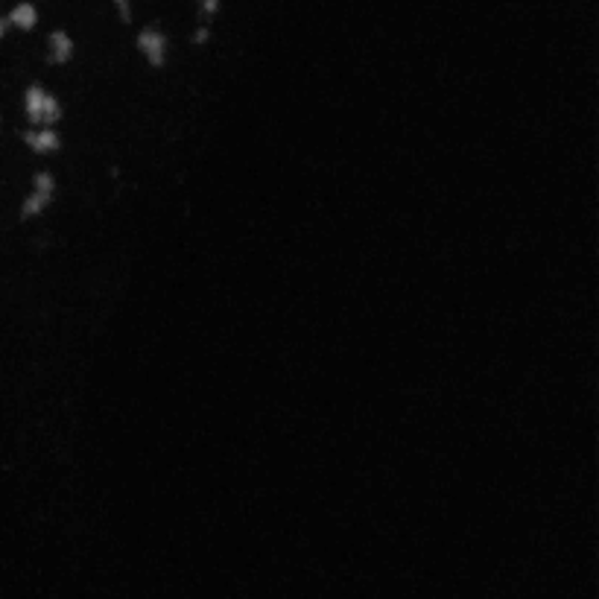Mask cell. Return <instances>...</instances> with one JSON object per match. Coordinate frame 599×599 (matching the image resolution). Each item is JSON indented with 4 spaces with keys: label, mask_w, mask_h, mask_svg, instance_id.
<instances>
[{
    "label": "cell",
    "mask_w": 599,
    "mask_h": 599,
    "mask_svg": "<svg viewBox=\"0 0 599 599\" xmlns=\"http://www.w3.org/2000/svg\"><path fill=\"white\" fill-rule=\"evenodd\" d=\"M58 202H62V173L56 164H39L21 187L15 208H12V219L21 228L39 226L58 208Z\"/></svg>",
    "instance_id": "cell-1"
},
{
    "label": "cell",
    "mask_w": 599,
    "mask_h": 599,
    "mask_svg": "<svg viewBox=\"0 0 599 599\" xmlns=\"http://www.w3.org/2000/svg\"><path fill=\"white\" fill-rule=\"evenodd\" d=\"M18 114H21V126L62 129L70 117V105L62 94L47 85V82L30 79L23 82V88L18 91Z\"/></svg>",
    "instance_id": "cell-2"
},
{
    "label": "cell",
    "mask_w": 599,
    "mask_h": 599,
    "mask_svg": "<svg viewBox=\"0 0 599 599\" xmlns=\"http://www.w3.org/2000/svg\"><path fill=\"white\" fill-rule=\"evenodd\" d=\"M12 140H15V147L23 152V156H30L39 164H56V167H58V158H62L67 149L65 129L15 126L12 129Z\"/></svg>",
    "instance_id": "cell-3"
},
{
    "label": "cell",
    "mask_w": 599,
    "mask_h": 599,
    "mask_svg": "<svg viewBox=\"0 0 599 599\" xmlns=\"http://www.w3.org/2000/svg\"><path fill=\"white\" fill-rule=\"evenodd\" d=\"M132 47L140 62H144V67L152 70V74H164V70L170 67L173 41L161 23H144V27H138L132 35Z\"/></svg>",
    "instance_id": "cell-4"
},
{
    "label": "cell",
    "mask_w": 599,
    "mask_h": 599,
    "mask_svg": "<svg viewBox=\"0 0 599 599\" xmlns=\"http://www.w3.org/2000/svg\"><path fill=\"white\" fill-rule=\"evenodd\" d=\"M79 44L74 39V32L65 27H53L44 35V50H41V62L50 70H65L76 62Z\"/></svg>",
    "instance_id": "cell-5"
},
{
    "label": "cell",
    "mask_w": 599,
    "mask_h": 599,
    "mask_svg": "<svg viewBox=\"0 0 599 599\" xmlns=\"http://www.w3.org/2000/svg\"><path fill=\"white\" fill-rule=\"evenodd\" d=\"M6 21H9V30L12 32H21V35H30L41 27V9L35 0H15L6 12Z\"/></svg>",
    "instance_id": "cell-6"
},
{
    "label": "cell",
    "mask_w": 599,
    "mask_h": 599,
    "mask_svg": "<svg viewBox=\"0 0 599 599\" xmlns=\"http://www.w3.org/2000/svg\"><path fill=\"white\" fill-rule=\"evenodd\" d=\"M222 4H226V0H193L196 23H210V27H214V21L222 12Z\"/></svg>",
    "instance_id": "cell-7"
},
{
    "label": "cell",
    "mask_w": 599,
    "mask_h": 599,
    "mask_svg": "<svg viewBox=\"0 0 599 599\" xmlns=\"http://www.w3.org/2000/svg\"><path fill=\"white\" fill-rule=\"evenodd\" d=\"M214 41V27L210 23H193V30L187 32V44L193 47V50H205Z\"/></svg>",
    "instance_id": "cell-8"
},
{
    "label": "cell",
    "mask_w": 599,
    "mask_h": 599,
    "mask_svg": "<svg viewBox=\"0 0 599 599\" xmlns=\"http://www.w3.org/2000/svg\"><path fill=\"white\" fill-rule=\"evenodd\" d=\"M114 9V18L121 27H132L135 21V0H109Z\"/></svg>",
    "instance_id": "cell-9"
},
{
    "label": "cell",
    "mask_w": 599,
    "mask_h": 599,
    "mask_svg": "<svg viewBox=\"0 0 599 599\" xmlns=\"http://www.w3.org/2000/svg\"><path fill=\"white\" fill-rule=\"evenodd\" d=\"M12 35V30H9V21H6V15L4 12H0V44H4L6 39Z\"/></svg>",
    "instance_id": "cell-10"
},
{
    "label": "cell",
    "mask_w": 599,
    "mask_h": 599,
    "mask_svg": "<svg viewBox=\"0 0 599 599\" xmlns=\"http://www.w3.org/2000/svg\"><path fill=\"white\" fill-rule=\"evenodd\" d=\"M0 132H4V112H0Z\"/></svg>",
    "instance_id": "cell-11"
},
{
    "label": "cell",
    "mask_w": 599,
    "mask_h": 599,
    "mask_svg": "<svg viewBox=\"0 0 599 599\" xmlns=\"http://www.w3.org/2000/svg\"><path fill=\"white\" fill-rule=\"evenodd\" d=\"M0 4H4V0H0Z\"/></svg>",
    "instance_id": "cell-12"
},
{
    "label": "cell",
    "mask_w": 599,
    "mask_h": 599,
    "mask_svg": "<svg viewBox=\"0 0 599 599\" xmlns=\"http://www.w3.org/2000/svg\"><path fill=\"white\" fill-rule=\"evenodd\" d=\"M35 4H39V0H35Z\"/></svg>",
    "instance_id": "cell-13"
}]
</instances>
